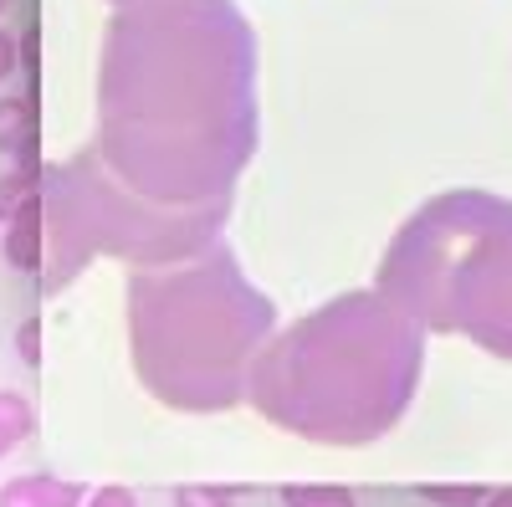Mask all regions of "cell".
Masks as SVG:
<instances>
[{"label":"cell","instance_id":"6da1fadb","mask_svg":"<svg viewBox=\"0 0 512 507\" xmlns=\"http://www.w3.org/2000/svg\"><path fill=\"white\" fill-rule=\"evenodd\" d=\"M256 123V31L236 0H128L108 16L93 144L144 200H231Z\"/></svg>","mask_w":512,"mask_h":507},{"label":"cell","instance_id":"7a4b0ae2","mask_svg":"<svg viewBox=\"0 0 512 507\" xmlns=\"http://www.w3.org/2000/svg\"><path fill=\"white\" fill-rule=\"evenodd\" d=\"M425 333L431 328L395 292H338L267 338L246 379V405L297 441L374 446L420 390Z\"/></svg>","mask_w":512,"mask_h":507},{"label":"cell","instance_id":"3957f363","mask_svg":"<svg viewBox=\"0 0 512 507\" xmlns=\"http://www.w3.org/2000/svg\"><path fill=\"white\" fill-rule=\"evenodd\" d=\"M272 333L277 308L241 277L231 246L128 277V354L139 385L164 410H236Z\"/></svg>","mask_w":512,"mask_h":507},{"label":"cell","instance_id":"277c9868","mask_svg":"<svg viewBox=\"0 0 512 507\" xmlns=\"http://www.w3.org/2000/svg\"><path fill=\"white\" fill-rule=\"evenodd\" d=\"M379 287L431 333H461L512 359V205L487 190L425 200L384 251Z\"/></svg>","mask_w":512,"mask_h":507},{"label":"cell","instance_id":"5b68a950","mask_svg":"<svg viewBox=\"0 0 512 507\" xmlns=\"http://www.w3.org/2000/svg\"><path fill=\"white\" fill-rule=\"evenodd\" d=\"M41 195V226H47V262H41V287L62 292L88 262L118 257L134 267H169L200 257L216 246L231 200L195 205V210H169L144 200L98 144L77 149L62 164H47L36 180Z\"/></svg>","mask_w":512,"mask_h":507},{"label":"cell","instance_id":"8992f818","mask_svg":"<svg viewBox=\"0 0 512 507\" xmlns=\"http://www.w3.org/2000/svg\"><path fill=\"white\" fill-rule=\"evenodd\" d=\"M0 507H82V482L16 477V482L0 487Z\"/></svg>","mask_w":512,"mask_h":507},{"label":"cell","instance_id":"52a82bcc","mask_svg":"<svg viewBox=\"0 0 512 507\" xmlns=\"http://www.w3.org/2000/svg\"><path fill=\"white\" fill-rule=\"evenodd\" d=\"M6 257L16 272H41V262H47V226H41V195L21 210V216L11 221L6 231Z\"/></svg>","mask_w":512,"mask_h":507},{"label":"cell","instance_id":"ba28073f","mask_svg":"<svg viewBox=\"0 0 512 507\" xmlns=\"http://www.w3.org/2000/svg\"><path fill=\"white\" fill-rule=\"evenodd\" d=\"M36 426V415H31V400L16 395V390H0V456H11Z\"/></svg>","mask_w":512,"mask_h":507},{"label":"cell","instance_id":"9c48e42d","mask_svg":"<svg viewBox=\"0 0 512 507\" xmlns=\"http://www.w3.org/2000/svg\"><path fill=\"white\" fill-rule=\"evenodd\" d=\"M31 108L21 98H0V154H31Z\"/></svg>","mask_w":512,"mask_h":507},{"label":"cell","instance_id":"30bf717a","mask_svg":"<svg viewBox=\"0 0 512 507\" xmlns=\"http://www.w3.org/2000/svg\"><path fill=\"white\" fill-rule=\"evenodd\" d=\"M31 200H36V164H21V169H11V175H0V221L6 226Z\"/></svg>","mask_w":512,"mask_h":507},{"label":"cell","instance_id":"8fae6325","mask_svg":"<svg viewBox=\"0 0 512 507\" xmlns=\"http://www.w3.org/2000/svg\"><path fill=\"white\" fill-rule=\"evenodd\" d=\"M282 502L287 507H359V497L338 482H318V487L292 482V487H282Z\"/></svg>","mask_w":512,"mask_h":507},{"label":"cell","instance_id":"7c38bea8","mask_svg":"<svg viewBox=\"0 0 512 507\" xmlns=\"http://www.w3.org/2000/svg\"><path fill=\"white\" fill-rule=\"evenodd\" d=\"M420 497L431 507H482L487 502L482 487H420Z\"/></svg>","mask_w":512,"mask_h":507},{"label":"cell","instance_id":"4fadbf2b","mask_svg":"<svg viewBox=\"0 0 512 507\" xmlns=\"http://www.w3.org/2000/svg\"><path fill=\"white\" fill-rule=\"evenodd\" d=\"M175 507H231V492L226 487H180Z\"/></svg>","mask_w":512,"mask_h":507},{"label":"cell","instance_id":"5bb4252c","mask_svg":"<svg viewBox=\"0 0 512 507\" xmlns=\"http://www.w3.org/2000/svg\"><path fill=\"white\" fill-rule=\"evenodd\" d=\"M16 344H21V359L36 369L41 364V318H31V323H21V333H16Z\"/></svg>","mask_w":512,"mask_h":507},{"label":"cell","instance_id":"9a60e30c","mask_svg":"<svg viewBox=\"0 0 512 507\" xmlns=\"http://www.w3.org/2000/svg\"><path fill=\"white\" fill-rule=\"evenodd\" d=\"M88 507H139V497L128 492V487H98L88 497Z\"/></svg>","mask_w":512,"mask_h":507},{"label":"cell","instance_id":"2e32d148","mask_svg":"<svg viewBox=\"0 0 512 507\" xmlns=\"http://www.w3.org/2000/svg\"><path fill=\"white\" fill-rule=\"evenodd\" d=\"M11 72H16V36L0 31V82H6Z\"/></svg>","mask_w":512,"mask_h":507},{"label":"cell","instance_id":"e0dca14e","mask_svg":"<svg viewBox=\"0 0 512 507\" xmlns=\"http://www.w3.org/2000/svg\"><path fill=\"white\" fill-rule=\"evenodd\" d=\"M482 507H512V487H502V492H487V502Z\"/></svg>","mask_w":512,"mask_h":507},{"label":"cell","instance_id":"ac0fdd59","mask_svg":"<svg viewBox=\"0 0 512 507\" xmlns=\"http://www.w3.org/2000/svg\"><path fill=\"white\" fill-rule=\"evenodd\" d=\"M6 6H11V0H0V16H6Z\"/></svg>","mask_w":512,"mask_h":507},{"label":"cell","instance_id":"d6986e66","mask_svg":"<svg viewBox=\"0 0 512 507\" xmlns=\"http://www.w3.org/2000/svg\"><path fill=\"white\" fill-rule=\"evenodd\" d=\"M113 6H128V0H113Z\"/></svg>","mask_w":512,"mask_h":507}]
</instances>
